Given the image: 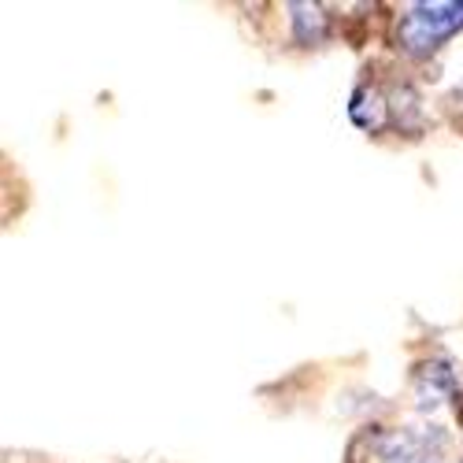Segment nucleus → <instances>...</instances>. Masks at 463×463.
Masks as SVG:
<instances>
[{
  "mask_svg": "<svg viewBox=\"0 0 463 463\" xmlns=\"http://www.w3.org/2000/svg\"><path fill=\"white\" fill-rule=\"evenodd\" d=\"M456 30H463L459 0H422V5H411L404 12V19L397 26V42L408 56H430Z\"/></svg>",
  "mask_w": 463,
  "mask_h": 463,
  "instance_id": "f257e3e1",
  "label": "nucleus"
},
{
  "mask_svg": "<svg viewBox=\"0 0 463 463\" xmlns=\"http://www.w3.org/2000/svg\"><path fill=\"white\" fill-rule=\"evenodd\" d=\"M374 459L378 463H441V441L430 445L427 434H411V430L378 434Z\"/></svg>",
  "mask_w": 463,
  "mask_h": 463,
  "instance_id": "f03ea898",
  "label": "nucleus"
},
{
  "mask_svg": "<svg viewBox=\"0 0 463 463\" xmlns=\"http://www.w3.org/2000/svg\"><path fill=\"white\" fill-rule=\"evenodd\" d=\"M289 19H293V37L300 45H319L326 37V15L319 5H289Z\"/></svg>",
  "mask_w": 463,
  "mask_h": 463,
  "instance_id": "7ed1b4c3",
  "label": "nucleus"
},
{
  "mask_svg": "<svg viewBox=\"0 0 463 463\" xmlns=\"http://www.w3.org/2000/svg\"><path fill=\"white\" fill-rule=\"evenodd\" d=\"M452 390H456V374L449 371V364H427L422 367V378H419L422 404H430L427 397H441V393H452Z\"/></svg>",
  "mask_w": 463,
  "mask_h": 463,
  "instance_id": "20e7f679",
  "label": "nucleus"
}]
</instances>
